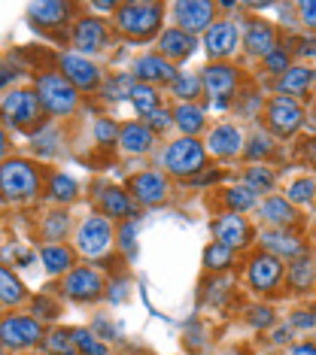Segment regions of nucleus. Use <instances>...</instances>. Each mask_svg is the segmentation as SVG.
Here are the masks:
<instances>
[{
  "mask_svg": "<svg viewBox=\"0 0 316 355\" xmlns=\"http://www.w3.org/2000/svg\"><path fill=\"white\" fill-rule=\"evenodd\" d=\"M247 322H249L253 328H258V331H262V328H271V325H274V310H271V306H253V310L247 313Z\"/></svg>",
  "mask_w": 316,
  "mask_h": 355,
  "instance_id": "09e8293b",
  "label": "nucleus"
},
{
  "mask_svg": "<svg viewBox=\"0 0 316 355\" xmlns=\"http://www.w3.org/2000/svg\"><path fill=\"white\" fill-rule=\"evenodd\" d=\"M295 10H298V21L316 34V0H301V3H295Z\"/></svg>",
  "mask_w": 316,
  "mask_h": 355,
  "instance_id": "8fccbe9b",
  "label": "nucleus"
},
{
  "mask_svg": "<svg viewBox=\"0 0 316 355\" xmlns=\"http://www.w3.org/2000/svg\"><path fill=\"white\" fill-rule=\"evenodd\" d=\"M231 258H234V249H228V246H222V243H210L207 249H204V268L207 270H225L231 264Z\"/></svg>",
  "mask_w": 316,
  "mask_h": 355,
  "instance_id": "a19ab883",
  "label": "nucleus"
},
{
  "mask_svg": "<svg viewBox=\"0 0 316 355\" xmlns=\"http://www.w3.org/2000/svg\"><path fill=\"white\" fill-rule=\"evenodd\" d=\"M310 125H313V128H316V110H313V112H310Z\"/></svg>",
  "mask_w": 316,
  "mask_h": 355,
  "instance_id": "052dcab7",
  "label": "nucleus"
},
{
  "mask_svg": "<svg viewBox=\"0 0 316 355\" xmlns=\"http://www.w3.org/2000/svg\"><path fill=\"white\" fill-rule=\"evenodd\" d=\"M161 94L156 92V85H143V83H137L134 85V92H131V107L137 116H143V119H149L152 112H156L161 107Z\"/></svg>",
  "mask_w": 316,
  "mask_h": 355,
  "instance_id": "72a5a7b5",
  "label": "nucleus"
},
{
  "mask_svg": "<svg viewBox=\"0 0 316 355\" xmlns=\"http://www.w3.org/2000/svg\"><path fill=\"white\" fill-rule=\"evenodd\" d=\"M271 340L277 343V346L289 343V340H292V325H283V328H277V331H274V337H271Z\"/></svg>",
  "mask_w": 316,
  "mask_h": 355,
  "instance_id": "6e6d98bb",
  "label": "nucleus"
},
{
  "mask_svg": "<svg viewBox=\"0 0 316 355\" xmlns=\"http://www.w3.org/2000/svg\"><path fill=\"white\" fill-rule=\"evenodd\" d=\"M119 131H122V125H116L113 119H97L94 122V140L103 143V146L119 143Z\"/></svg>",
  "mask_w": 316,
  "mask_h": 355,
  "instance_id": "a18cd8bd",
  "label": "nucleus"
},
{
  "mask_svg": "<svg viewBox=\"0 0 316 355\" xmlns=\"http://www.w3.org/2000/svg\"><path fill=\"white\" fill-rule=\"evenodd\" d=\"M119 246H122V252H125L128 258L137 255V222L134 219L119 225Z\"/></svg>",
  "mask_w": 316,
  "mask_h": 355,
  "instance_id": "c03bdc74",
  "label": "nucleus"
},
{
  "mask_svg": "<svg viewBox=\"0 0 316 355\" xmlns=\"http://www.w3.org/2000/svg\"><path fill=\"white\" fill-rule=\"evenodd\" d=\"M170 12H174V28L185 31V34L198 37V34H207L210 28H213V15H216V3H210V0H176L174 6H170Z\"/></svg>",
  "mask_w": 316,
  "mask_h": 355,
  "instance_id": "1a4fd4ad",
  "label": "nucleus"
},
{
  "mask_svg": "<svg viewBox=\"0 0 316 355\" xmlns=\"http://www.w3.org/2000/svg\"><path fill=\"white\" fill-rule=\"evenodd\" d=\"M131 191L119 189V185H107V189L101 191V198H97V204H101V213L103 216H113V219H134V204H131Z\"/></svg>",
  "mask_w": 316,
  "mask_h": 355,
  "instance_id": "393cba45",
  "label": "nucleus"
},
{
  "mask_svg": "<svg viewBox=\"0 0 316 355\" xmlns=\"http://www.w3.org/2000/svg\"><path fill=\"white\" fill-rule=\"evenodd\" d=\"M76 180H70L67 173H52V180H49V198L58 200V204H70L76 198Z\"/></svg>",
  "mask_w": 316,
  "mask_h": 355,
  "instance_id": "4c0bfd02",
  "label": "nucleus"
},
{
  "mask_svg": "<svg viewBox=\"0 0 316 355\" xmlns=\"http://www.w3.org/2000/svg\"><path fill=\"white\" fill-rule=\"evenodd\" d=\"M92 10H97V12H116L119 3H113V0H101V3H92Z\"/></svg>",
  "mask_w": 316,
  "mask_h": 355,
  "instance_id": "13d9d810",
  "label": "nucleus"
},
{
  "mask_svg": "<svg viewBox=\"0 0 316 355\" xmlns=\"http://www.w3.org/2000/svg\"><path fill=\"white\" fill-rule=\"evenodd\" d=\"M92 331L97 337H107V340H113V337H119V331H116V325H113L110 319H103V316H97L94 319V325H92Z\"/></svg>",
  "mask_w": 316,
  "mask_h": 355,
  "instance_id": "864d4df0",
  "label": "nucleus"
},
{
  "mask_svg": "<svg viewBox=\"0 0 316 355\" xmlns=\"http://www.w3.org/2000/svg\"><path fill=\"white\" fill-rule=\"evenodd\" d=\"M40 261H43V268L49 277H67L73 270V249L61 246V243H43L40 246Z\"/></svg>",
  "mask_w": 316,
  "mask_h": 355,
  "instance_id": "cd10ccee",
  "label": "nucleus"
},
{
  "mask_svg": "<svg viewBox=\"0 0 316 355\" xmlns=\"http://www.w3.org/2000/svg\"><path fill=\"white\" fill-rule=\"evenodd\" d=\"M0 343L3 349H31V346L43 343V325L34 316H22V313H13V316H3L0 322Z\"/></svg>",
  "mask_w": 316,
  "mask_h": 355,
  "instance_id": "6e6552de",
  "label": "nucleus"
},
{
  "mask_svg": "<svg viewBox=\"0 0 316 355\" xmlns=\"http://www.w3.org/2000/svg\"><path fill=\"white\" fill-rule=\"evenodd\" d=\"M258 240H262V252L277 255L280 261H283V258H289V261H298V258H304V246H301V240H298L295 234H289V231H277V228H271V231H265Z\"/></svg>",
  "mask_w": 316,
  "mask_h": 355,
  "instance_id": "5701e85b",
  "label": "nucleus"
},
{
  "mask_svg": "<svg viewBox=\"0 0 316 355\" xmlns=\"http://www.w3.org/2000/svg\"><path fill=\"white\" fill-rule=\"evenodd\" d=\"M161 19H165V6L156 3V0H131V3H119L116 15H113L116 31L128 40H152L161 31Z\"/></svg>",
  "mask_w": 316,
  "mask_h": 355,
  "instance_id": "f257e3e1",
  "label": "nucleus"
},
{
  "mask_svg": "<svg viewBox=\"0 0 316 355\" xmlns=\"http://www.w3.org/2000/svg\"><path fill=\"white\" fill-rule=\"evenodd\" d=\"M289 67H292V64H289V49H283V46H280L277 52H271V55L265 58V70H267V73H274L277 79L286 73Z\"/></svg>",
  "mask_w": 316,
  "mask_h": 355,
  "instance_id": "49530a36",
  "label": "nucleus"
},
{
  "mask_svg": "<svg viewBox=\"0 0 316 355\" xmlns=\"http://www.w3.org/2000/svg\"><path fill=\"white\" fill-rule=\"evenodd\" d=\"M170 92H174L183 103H189L204 92V83H201V76H194V73H180L174 83H170Z\"/></svg>",
  "mask_w": 316,
  "mask_h": 355,
  "instance_id": "e433bc0d",
  "label": "nucleus"
},
{
  "mask_svg": "<svg viewBox=\"0 0 316 355\" xmlns=\"http://www.w3.org/2000/svg\"><path fill=\"white\" fill-rule=\"evenodd\" d=\"M258 216L271 225V228H289L292 222H295V204H292L289 198H277V195H271V198H265L262 204H258Z\"/></svg>",
  "mask_w": 316,
  "mask_h": 355,
  "instance_id": "a878e982",
  "label": "nucleus"
},
{
  "mask_svg": "<svg viewBox=\"0 0 316 355\" xmlns=\"http://www.w3.org/2000/svg\"><path fill=\"white\" fill-rule=\"evenodd\" d=\"M289 355H316V346L313 343H298V346H292Z\"/></svg>",
  "mask_w": 316,
  "mask_h": 355,
  "instance_id": "4d7b16f0",
  "label": "nucleus"
},
{
  "mask_svg": "<svg viewBox=\"0 0 316 355\" xmlns=\"http://www.w3.org/2000/svg\"><path fill=\"white\" fill-rule=\"evenodd\" d=\"M156 146V134L146 122H125L119 131V149L125 155H146Z\"/></svg>",
  "mask_w": 316,
  "mask_h": 355,
  "instance_id": "4be33fe9",
  "label": "nucleus"
},
{
  "mask_svg": "<svg viewBox=\"0 0 316 355\" xmlns=\"http://www.w3.org/2000/svg\"><path fill=\"white\" fill-rule=\"evenodd\" d=\"M289 200L292 204H310V200L316 198V176H301V180L289 182Z\"/></svg>",
  "mask_w": 316,
  "mask_h": 355,
  "instance_id": "79ce46f5",
  "label": "nucleus"
},
{
  "mask_svg": "<svg viewBox=\"0 0 316 355\" xmlns=\"http://www.w3.org/2000/svg\"><path fill=\"white\" fill-rule=\"evenodd\" d=\"M222 204L228 207V213H247V209L258 207V195L249 185H231V189H225Z\"/></svg>",
  "mask_w": 316,
  "mask_h": 355,
  "instance_id": "2f4dec72",
  "label": "nucleus"
},
{
  "mask_svg": "<svg viewBox=\"0 0 316 355\" xmlns=\"http://www.w3.org/2000/svg\"><path fill=\"white\" fill-rule=\"evenodd\" d=\"M271 149H274V143H271V134H265V131H258V134H253L249 137V143H247V149H243V155H247L249 161H262V158H267L271 155Z\"/></svg>",
  "mask_w": 316,
  "mask_h": 355,
  "instance_id": "37998d69",
  "label": "nucleus"
},
{
  "mask_svg": "<svg viewBox=\"0 0 316 355\" xmlns=\"http://www.w3.org/2000/svg\"><path fill=\"white\" fill-rule=\"evenodd\" d=\"M143 122L146 125H149L152 128V134H165L167 131V128L170 125H174V112H170L167 107H158L156 112H152V116L149 119H143Z\"/></svg>",
  "mask_w": 316,
  "mask_h": 355,
  "instance_id": "de8ad7c7",
  "label": "nucleus"
},
{
  "mask_svg": "<svg viewBox=\"0 0 316 355\" xmlns=\"http://www.w3.org/2000/svg\"><path fill=\"white\" fill-rule=\"evenodd\" d=\"M213 240L228 249H240L249 243V225L240 213H225L213 222Z\"/></svg>",
  "mask_w": 316,
  "mask_h": 355,
  "instance_id": "412c9836",
  "label": "nucleus"
},
{
  "mask_svg": "<svg viewBox=\"0 0 316 355\" xmlns=\"http://www.w3.org/2000/svg\"><path fill=\"white\" fill-rule=\"evenodd\" d=\"M43 349L46 355H79L76 340H73V331L70 328H55L43 337Z\"/></svg>",
  "mask_w": 316,
  "mask_h": 355,
  "instance_id": "473e14b6",
  "label": "nucleus"
},
{
  "mask_svg": "<svg viewBox=\"0 0 316 355\" xmlns=\"http://www.w3.org/2000/svg\"><path fill=\"white\" fill-rule=\"evenodd\" d=\"M73 3H64V0H37V3L28 6V19L34 28H61L70 21Z\"/></svg>",
  "mask_w": 316,
  "mask_h": 355,
  "instance_id": "6ab92c4d",
  "label": "nucleus"
},
{
  "mask_svg": "<svg viewBox=\"0 0 316 355\" xmlns=\"http://www.w3.org/2000/svg\"><path fill=\"white\" fill-rule=\"evenodd\" d=\"M313 282H316L313 261H307V258H298V261L289 264V286L295 288V292H307V288H313Z\"/></svg>",
  "mask_w": 316,
  "mask_h": 355,
  "instance_id": "f704fd0d",
  "label": "nucleus"
},
{
  "mask_svg": "<svg viewBox=\"0 0 316 355\" xmlns=\"http://www.w3.org/2000/svg\"><path fill=\"white\" fill-rule=\"evenodd\" d=\"M201 83H204V94H210L213 101H228L238 88V67L225 61H216V64H207L201 70Z\"/></svg>",
  "mask_w": 316,
  "mask_h": 355,
  "instance_id": "4468645a",
  "label": "nucleus"
},
{
  "mask_svg": "<svg viewBox=\"0 0 316 355\" xmlns=\"http://www.w3.org/2000/svg\"><path fill=\"white\" fill-rule=\"evenodd\" d=\"M73 331V340H76L79 355H107V343L97 340V334L92 328H70Z\"/></svg>",
  "mask_w": 316,
  "mask_h": 355,
  "instance_id": "ea45409f",
  "label": "nucleus"
},
{
  "mask_svg": "<svg viewBox=\"0 0 316 355\" xmlns=\"http://www.w3.org/2000/svg\"><path fill=\"white\" fill-rule=\"evenodd\" d=\"M180 76L174 70V64H170L165 55L158 52H146L140 58L134 61V79L143 85H156V83H174V79Z\"/></svg>",
  "mask_w": 316,
  "mask_h": 355,
  "instance_id": "a211bd4d",
  "label": "nucleus"
},
{
  "mask_svg": "<svg viewBox=\"0 0 316 355\" xmlns=\"http://www.w3.org/2000/svg\"><path fill=\"white\" fill-rule=\"evenodd\" d=\"M0 110H3L6 125L19 128V131H31V128H40L46 110L40 103L34 88H10L0 101Z\"/></svg>",
  "mask_w": 316,
  "mask_h": 355,
  "instance_id": "20e7f679",
  "label": "nucleus"
},
{
  "mask_svg": "<svg viewBox=\"0 0 316 355\" xmlns=\"http://www.w3.org/2000/svg\"><path fill=\"white\" fill-rule=\"evenodd\" d=\"M134 85H137V79H131V76H110L107 83L101 85V94L107 101H131Z\"/></svg>",
  "mask_w": 316,
  "mask_h": 355,
  "instance_id": "58836bf2",
  "label": "nucleus"
},
{
  "mask_svg": "<svg viewBox=\"0 0 316 355\" xmlns=\"http://www.w3.org/2000/svg\"><path fill=\"white\" fill-rule=\"evenodd\" d=\"M70 234V213L64 209H55V213H46V219L40 222V237L46 243H58Z\"/></svg>",
  "mask_w": 316,
  "mask_h": 355,
  "instance_id": "7c9ffc66",
  "label": "nucleus"
},
{
  "mask_svg": "<svg viewBox=\"0 0 316 355\" xmlns=\"http://www.w3.org/2000/svg\"><path fill=\"white\" fill-rule=\"evenodd\" d=\"M238 46H240V31L228 19L213 21V28L204 34V49H207L210 58H216V61L234 55V52H238Z\"/></svg>",
  "mask_w": 316,
  "mask_h": 355,
  "instance_id": "dca6fc26",
  "label": "nucleus"
},
{
  "mask_svg": "<svg viewBox=\"0 0 316 355\" xmlns=\"http://www.w3.org/2000/svg\"><path fill=\"white\" fill-rule=\"evenodd\" d=\"M61 288L70 301L88 304V301L103 297V277L94 268H73L67 277L61 279Z\"/></svg>",
  "mask_w": 316,
  "mask_h": 355,
  "instance_id": "9d476101",
  "label": "nucleus"
},
{
  "mask_svg": "<svg viewBox=\"0 0 316 355\" xmlns=\"http://www.w3.org/2000/svg\"><path fill=\"white\" fill-rule=\"evenodd\" d=\"M274 182H277V176H274V171L271 167H265V164H253V167H247V173H243V185H249L256 195L271 191Z\"/></svg>",
  "mask_w": 316,
  "mask_h": 355,
  "instance_id": "c9c22d12",
  "label": "nucleus"
},
{
  "mask_svg": "<svg viewBox=\"0 0 316 355\" xmlns=\"http://www.w3.org/2000/svg\"><path fill=\"white\" fill-rule=\"evenodd\" d=\"M73 49L79 55H94V52H103L107 49V25H103L101 19H94V15H85V19H76V25H73Z\"/></svg>",
  "mask_w": 316,
  "mask_h": 355,
  "instance_id": "ddd939ff",
  "label": "nucleus"
},
{
  "mask_svg": "<svg viewBox=\"0 0 316 355\" xmlns=\"http://www.w3.org/2000/svg\"><path fill=\"white\" fill-rule=\"evenodd\" d=\"M194 46H198V40L180 28H167L158 37V55H165L167 61H185L194 52Z\"/></svg>",
  "mask_w": 316,
  "mask_h": 355,
  "instance_id": "b1692460",
  "label": "nucleus"
},
{
  "mask_svg": "<svg viewBox=\"0 0 316 355\" xmlns=\"http://www.w3.org/2000/svg\"><path fill=\"white\" fill-rule=\"evenodd\" d=\"M313 94H316V85H313Z\"/></svg>",
  "mask_w": 316,
  "mask_h": 355,
  "instance_id": "680f3d73",
  "label": "nucleus"
},
{
  "mask_svg": "<svg viewBox=\"0 0 316 355\" xmlns=\"http://www.w3.org/2000/svg\"><path fill=\"white\" fill-rule=\"evenodd\" d=\"M289 325H292V328H301V331L316 328V313H313V310H298V313H292V316H289Z\"/></svg>",
  "mask_w": 316,
  "mask_h": 355,
  "instance_id": "3c124183",
  "label": "nucleus"
},
{
  "mask_svg": "<svg viewBox=\"0 0 316 355\" xmlns=\"http://www.w3.org/2000/svg\"><path fill=\"white\" fill-rule=\"evenodd\" d=\"M34 92L49 116H70L79 107L76 88L70 85V79L64 73H40Z\"/></svg>",
  "mask_w": 316,
  "mask_h": 355,
  "instance_id": "39448f33",
  "label": "nucleus"
},
{
  "mask_svg": "<svg viewBox=\"0 0 316 355\" xmlns=\"http://www.w3.org/2000/svg\"><path fill=\"white\" fill-rule=\"evenodd\" d=\"M204 146H207L210 155H216V158H234V155H240V152L247 149V140H243L240 128H234V125H216L213 131L207 134Z\"/></svg>",
  "mask_w": 316,
  "mask_h": 355,
  "instance_id": "aec40b11",
  "label": "nucleus"
},
{
  "mask_svg": "<svg viewBox=\"0 0 316 355\" xmlns=\"http://www.w3.org/2000/svg\"><path fill=\"white\" fill-rule=\"evenodd\" d=\"M128 191H131V198L137 204L143 207H158L167 200V180L156 171H143V173H134L131 182H128Z\"/></svg>",
  "mask_w": 316,
  "mask_h": 355,
  "instance_id": "2eb2a0df",
  "label": "nucleus"
},
{
  "mask_svg": "<svg viewBox=\"0 0 316 355\" xmlns=\"http://www.w3.org/2000/svg\"><path fill=\"white\" fill-rule=\"evenodd\" d=\"M243 49H247V55H253V58H267L271 52H277V31H274L271 21L265 19H253L247 25V31H243Z\"/></svg>",
  "mask_w": 316,
  "mask_h": 355,
  "instance_id": "f3484780",
  "label": "nucleus"
},
{
  "mask_svg": "<svg viewBox=\"0 0 316 355\" xmlns=\"http://www.w3.org/2000/svg\"><path fill=\"white\" fill-rule=\"evenodd\" d=\"M58 67L61 73L70 79L73 88H83V92H94V88H101V70H97V64H92L85 58V55L79 52H61L58 55Z\"/></svg>",
  "mask_w": 316,
  "mask_h": 355,
  "instance_id": "9b49d317",
  "label": "nucleus"
},
{
  "mask_svg": "<svg viewBox=\"0 0 316 355\" xmlns=\"http://www.w3.org/2000/svg\"><path fill=\"white\" fill-rule=\"evenodd\" d=\"M174 125L183 131V137H194L198 131H204V125H207L204 110L194 107V103H180L174 110Z\"/></svg>",
  "mask_w": 316,
  "mask_h": 355,
  "instance_id": "c85d7f7f",
  "label": "nucleus"
},
{
  "mask_svg": "<svg viewBox=\"0 0 316 355\" xmlns=\"http://www.w3.org/2000/svg\"><path fill=\"white\" fill-rule=\"evenodd\" d=\"M295 52L301 55V58H307V61H316V37L313 34H307V37H298L295 40Z\"/></svg>",
  "mask_w": 316,
  "mask_h": 355,
  "instance_id": "603ef678",
  "label": "nucleus"
},
{
  "mask_svg": "<svg viewBox=\"0 0 316 355\" xmlns=\"http://www.w3.org/2000/svg\"><path fill=\"white\" fill-rule=\"evenodd\" d=\"M265 122H267V128H271V134L289 140V137H295L298 131H301L304 110H301V103H298L295 98L274 94V98L267 101V107H265Z\"/></svg>",
  "mask_w": 316,
  "mask_h": 355,
  "instance_id": "423d86ee",
  "label": "nucleus"
},
{
  "mask_svg": "<svg viewBox=\"0 0 316 355\" xmlns=\"http://www.w3.org/2000/svg\"><path fill=\"white\" fill-rule=\"evenodd\" d=\"M316 83V70L307 67V64H295L286 73L277 79V94H286V98H301L307 94V88Z\"/></svg>",
  "mask_w": 316,
  "mask_h": 355,
  "instance_id": "bb28decb",
  "label": "nucleus"
},
{
  "mask_svg": "<svg viewBox=\"0 0 316 355\" xmlns=\"http://www.w3.org/2000/svg\"><path fill=\"white\" fill-rule=\"evenodd\" d=\"M307 152H310V158H313V167H316V140L307 143Z\"/></svg>",
  "mask_w": 316,
  "mask_h": 355,
  "instance_id": "bf43d9fd",
  "label": "nucleus"
},
{
  "mask_svg": "<svg viewBox=\"0 0 316 355\" xmlns=\"http://www.w3.org/2000/svg\"><path fill=\"white\" fill-rule=\"evenodd\" d=\"M24 297H28V288L22 286V279L13 273L10 264H3V270H0V301H3V306L10 310V306L22 304Z\"/></svg>",
  "mask_w": 316,
  "mask_h": 355,
  "instance_id": "c756f323",
  "label": "nucleus"
},
{
  "mask_svg": "<svg viewBox=\"0 0 316 355\" xmlns=\"http://www.w3.org/2000/svg\"><path fill=\"white\" fill-rule=\"evenodd\" d=\"M73 243H76V252H83L85 258H101L107 249L113 246V228L107 216H85L79 222L76 234H73Z\"/></svg>",
  "mask_w": 316,
  "mask_h": 355,
  "instance_id": "0eeeda50",
  "label": "nucleus"
},
{
  "mask_svg": "<svg viewBox=\"0 0 316 355\" xmlns=\"http://www.w3.org/2000/svg\"><path fill=\"white\" fill-rule=\"evenodd\" d=\"M283 279V261L271 252H258L247 264V282L253 292H274Z\"/></svg>",
  "mask_w": 316,
  "mask_h": 355,
  "instance_id": "f8f14e48",
  "label": "nucleus"
},
{
  "mask_svg": "<svg viewBox=\"0 0 316 355\" xmlns=\"http://www.w3.org/2000/svg\"><path fill=\"white\" fill-rule=\"evenodd\" d=\"M34 310L40 313V316H46V319H55V316H58L55 304H52V301H46V297H37V301H34Z\"/></svg>",
  "mask_w": 316,
  "mask_h": 355,
  "instance_id": "5fc2aeb1",
  "label": "nucleus"
},
{
  "mask_svg": "<svg viewBox=\"0 0 316 355\" xmlns=\"http://www.w3.org/2000/svg\"><path fill=\"white\" fill-rule=\"evenodd\" d=\"M207 164V146L198 143L194 137H180V140L167 143L161 152V167L176 176V180H189V176L201 173Z\"/></svg>",
  "mask_w": 316,
  "mask_h": 355,
  "instance_id": "7ed1b4c3",
  "label": "nucleus"
},
{
  "mask_svg": "<svg viewBox=\"0 0 316 355\" xmlns=\"http://www.w3.org/2000/svg\"><path fill=\"white\" fill-rule=\"evenodd\" d=\"M0 191L6 204H24L40 191V171L37 164L24 158H6L0 167Z\"/></svg>",
  "mask_w": 316,
  "mask_h": 355,
  "instance_id": "f03ea898",
  "label": "nucleus"
}]
</instances>
